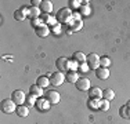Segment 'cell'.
I'll list each match as a JSON object with an SVG mask.
<instances>
[{
	"label": "cell",
	"instance_id": "29",
	"mask_svg": "<svg viewBox=\"0 0 130 124\" xmlns=\"http://www.w3.org/2000/svg\"><path fill=\"white\" fill-rule=\"evenodd\" d=\"M69 3H71V6H72L73 8H78L82 2H79V0H72V2H69Z\"/></svg>",
	"mask_w": 130,
	"mask_h": 124
},
{
	"label": "cell",
	"instance_id": "26",
	"mask_svg": "<svg viewBox=\"0 0 130 124\" xmlns=\"http://www.w3.org/2000/svg\"><path fill=\"white\" fill-rule=\"evenodd\" d=\"M79 69H80V72H87V70H89V65L86 64V62H83V64L79 65Z\"/></svg>",
	"mask_w": 130,
	"mask_h": 124
},
{
	"label": "cell",
	"instance_id": "10",
	"mask_svg": "<svg viewBox=\"0 0 130 124\" xmlns=\"http://www.w3.org/2000/svg\"><path fill=\"white\" fill-rule=\"evenodd\" d=\"M29 94L30 95H33V97H36V98H42V95H43V88L42 87H39L38 84H33V86H30L29 87Z\"/></svg>",
	"mask_w": 130,
	"mask_h": 124
},
{
	"label": "cell",
	"instance_id": "16",
	"mask_svg": "<svg viewBox=\"0 0 130 124\" xmlns=\"http://www.w3.org/2000/svg\"><path fill=\"white\" fill-rule=\"evenodd\" d=\"M48 104H50V102H48L47 99L40 98V99L36 101V108H38L39 110H47L48 109Z\"/></svg>",
	"mask_w": 130,
	"mask_h": 124
},
{
	"label": "cell",
	"instance_id": "24",
	"mask_svg": "<svg viewBox=\"0 0 130 124\" xmlns=\"http://www.w3.org/2000/svg\"><path fill=\"white\" fill-rule=\"evenodd\" d=\"M100 109L103 112H107L108 109H109V101H107V99L100 101Z\"/></svg>",
	"mask_w": 130,
	"mask_h": 124
},
{
	"label": "cell",
	"instance_id": "11",
	"mask_svg": "<svg viewBox=\"0 0 130 124\" xmlns=\"http://www.w3.org/2000/svg\"><path fill=\"white\" fill-rule=\"evenodd\" d=\"M89 97H90V99H100L103 97V91L98 87H93L89 90Z\"/></svg>",
	"mask_w": 130,
	"mask_h": 124
},
{
	"label": "cell",
	"instance_id": "4",
	"mask_svg": "<svg viewBox=\"0 0 130 124\" xmlns=\"http://www.w3.org/2000/svg\"><path fill=\"white\" fill-rule=\"evenodd\" d=\"M11 99L20 106V105H22L25 102V94L21 90H15V91H13V94H11Z\"/></svg>",
	"mask_w": 130,
	"mask_h": 124
},
{
	"label": "cell",
	"instance_id": "22",
	"mask_svg": "<svg viewBox=\"0 0 130 124\" xmlns=\"http://www.w3.org/2000/svg\"><path fill=\"white\" fill-rule=\"evenodd\" d=\"M103 97H104V99H107V101H112V99L115 98V92H113V90L107 88L105 91H103Z\"/></svg>",
	"mask_w": 130,
	"mask_h": 124
},
{
	"label": "cell",
	"instance_id": "13",
	"mask_svg": "<svg viewBox=\"0 0 130 124\" xmlns=\"http://www.w3.org/2000/svg\"><path fill=\"white\" fill-rule=\"evenodd\" d=\"M40 8H42V11L44 12V14H50L53 11V3L50 0H43L42 4H40Z\"/></svg>",
	"mask_w": 130,
	"mask_h": 124
},
{
	"label": "cell",
	"instance_id": "12",
	"mask_svg": "<svg viewBox=\"0 0 130 124\" xmlns=\"http://www.w3.org/2000/svg\"><path fill=\"white\" fill-rule=\"evenodd\" d=\"M35 30H36V35L39 37H47L48 33H50V29H48V26H46V24L40 25L38 29H35Z\"/></svg>",
	"mask_w": 130,
	"mask_h": 124
},
{
	"label": "cell",
	"instance_id": "1",
	"mask_svg": "<svg viewBox=\"0 0 130 124\" xmlns=\"http://www.w3.org/2000/svg\"><path fill=\"white\" fill-rule=\"evenodd\" d=\"M86 64L89 65V69L97 70L100 68V57L97 54H94V52H91V54H89L86 57Z\"/></svg>",
	"mask_w": 130,
	"mask_h": 124
},
{
	"label": "cell",
	"instance_id": "5",
	"mask_svg": "<svg viewBox=\"0 0 130 124\" xmlns=\"http://www.w3.org/2000/svg\"><path fill=\"white\" fill-rule=\"evenodd\" d=\"M55 66H57L58 72H65V70L68 72V69H69V61L65 57H61L57 59V62H55Z\"/></svg>",
	"mask_w": 130,
	"mask_h": 124
},
{
	"label": "cell",
	"instance_id": "27",
	"mask_svg": "<svg viewBox=\"0 0 130 124\" xmlns=\"http://www.w3.org/2000/svg\"><path fill=\"white\" fill-rule=\"evenodd\" d=\"M32 25L35 26V29H38L40 25H43V24H42V21H40L39 18H36V19H32Z\"/></svg>",
	"mask_w": 130,
	"mask_h": 124
},
{
	"label": "cell",
	"instance_id": "15",
	"mask_svg": "<svg viewBox=\"0 0 130 124\" xmlns=\"http://www.w3.org/2000/svg\"><path fill=\"white\" fill-rule=\"evenodd\" d=\"M65 80H67L68 83H76L79 80L78 73H76L75 70H68L67 74H65Z\"/></svg>",
	"mask_w": 130,
	"mask_h": 124
},
{
	"label": "cell",
	"instance_id": "9",
	"mask_svg": "<svg viewBox=\"0 0 130 124\" xmlns=\"http://www.w3.org/2000/svg\"><path fill=\"white\" fill-rule=\"evenodd\" d=\"M95 76H97L100 80H107L108 77H109V70H108V68L100 66L97 70H95Z\"/></svg>",
	"mask_w": 130,
	"mask_h": 124
},
{
	"label": "cell",
	"instance_id": "3",
	"mask_svg": "<svg viewBox=\"0 0 130 124\" xmlns=\"http://www.w3.org/2000/svg\"><path fill=\"white\" fill-rule=\"evenodd\" d=\"M64 80H65V76L62 74V72H54V73H51L50 83H51L53 86H55V87L61 86L64 83Z\"/></svg>",
	"mask_w": 130,
	"mask_h": 124
},
{
	"label": "cell",
	"instance_id": "21",
	"mask_svg": "<svg viewBox=\"0 0 130 124\" xmlns=\"http://www.w3.org/2000/svg\"><path fill=\"white\" fill-rule=\"evenodd\" d=\"M29 17L32 18V19H36V18L40 17V8L39 7H30L29 8Z\"/></svg>",
	"mask_w": 130,
	"mask_h": 124
},
{
	"label": "cell",
	"instance_id": "19",
	"mask_svg": "<svg viewBox=\"0 0 130 124\" xmlns=\"http://www.w3.org/2000/svg\"><path fill=\"white\" fill-rule=\"evenodd\" d=\"M73 59H75V62H78L80 65V64H83V62H86V55L80 51H76L75 54H73Z\"/></svg>",
	"mask_w": 130,
	"mask_h": 124
},
{
	"label": "cell",
	"instance_id": "14",
	"mask_svg": "<svg viewBox=\"0 0 130 124\" xmlns=\"http://www.w3.org/2000/svg\"><path fill=\"white\" fill-rule=\"evenodd\" d=\"M69 17H71V11L68 10V8H61V10L58 11V15H57V18L61 22H62V21H68Z\"/></svg>",
	"mask_w": 130,
	"mask_h": 124
},
{
	"label": "cell",
	"instance_id": "23",
	"mask_svg": "<svg viewBox=\"0 0 130 124\" xmlns=\"http://www.w3.org/2000/svg\"><path fill=\"white\" fill-rule=\"evenodd\" d=\"M109 65H111V59H109V57H100V66H103V68H109Z\"/></svg>",
	"mask_w": 130,
	"mask_h": 124
},
{
	"label": "cell",
	"instance_id": "20",
	"mask_svg": "<svg viewBox=\"0 0 130 124\" xmlns=\"http://www.w3.org/2000/svg\"><path fill=\"white\" fill-rule=\"evenodd\" d=\"M36 84H38L39 87H42V88H44V87H47L48 84H50V80H48L46 76H40L39 79L36 80Z\"/></svg>",
	"mask_w": 130,
	"mask_h": 124
},
{
	"label": "cell",
	"instance_id": "30",
	"mask_svg": "<svg viewBox=\"0 0 130 124\" xmlns=\"http://www.w3.org/2000/svg\"><path fill=\"white\" fill-rule=\"evenodd\" d=\"M40 4H42V2H40V0H33V2H32L33 7H40Z\"/></svg>",
	"mask_w": 130,
	"mask_h": 124
},
{
	"label": "cell",
	"instance_id": "17",
	"mask_svg": "<svg viewBox=\"0 0 130 124\" xmlns=\"http://www.w3.org/2000/svg\"><path fill=\"white\" fill-rule=\"evenodd\" d=\"M17 114L20 117H26L28 114H29V109H28V106H25V105H20V106L17 108Z\"/></svg>",
	"mask_w": 130,
	"mask_h": 124
},
{
	"label": "cell",
	"instance_id": "25",
	"mask_svg": "<svg viewBox=\"0 0 130 124\" xmlns=\"http://www.w3.org/2000/svg\"><path fill=\"white\" fill-rule=\"evenodd\" d=\"M42 21L48 22V24H54V19H53V18H51L48 14H43V15H42Z\"/></svg>",
	"mask_w": 130,
	"mask_h": 124
},
{
	"label": "cell",
	"instance_id": "2",
	"mask_svg": "<svg viewBox=\"0 0 130 124\" xmlns=\"http://www.w3.org/2000/svg\"><path fill=\"white\" fill-rule=\"evenodd\" d=\"M15 102L13 101V99H3L2 101V110H3V113H6V114H10V113H13V112L17 110V106H15Z\"/></svg>",
	"mask_w": 130,
	"mask_h": 124
},
{
	"label": "cell",
	"instance_id": "8",
	"mask_svg": "<svg viewBox=\"0 0 130 124\" xmlns=\"http://www.w3.org/2000/svg\"><path fill=\"white\" fill-rule=\"evenodd\" d=\"M26 15H29V10H28L26 7H22V8H20V10H15V12H14V18L17 21H24Z\"/></svg>",
	"mask_w": 130,
	"mask_h": 124
},
{
	"label": "cell",
	"instance_id": "28",
	"mask_svg": "<svg viewBox=\"0 0 130 124\" xmlns=\"http://www.w3.org/2000/svg\"><path fill=\"white\" fill-rule=\"evenodd\" d=\"M28 104L29 105H36V97L29 94V98H28Z\"/></svg>",
	"mask_w": 130,
	"mask_h": 124
},
{
	"label": "cell",
	"instance_id": "18",
	"mask_svg": "<svg viewBox=\"0 0 130 124\" xmlns=\"http://www.w3.org/2000/svg\"><path fill=\"white\" fill-rule=\"evenodd\" d=\"M120 116L123 117V119H130V105H125V106L120 108L119 110Z\"/></svg>",
	"mask_w": 130,
	"mask_h": 124
},
{
	"label": "cell",
	"instance_id": "7",
	"mask_svg": "<svg viewBox=\"0 0 130 124\" xmlns=\"http://www.w3.org/2000/svg\"><path fill=\"white\" fill-rule=\"evenodd\" d=\"M46 98H47V101L50 102V104L53 105H55V104H58L60 102V94H58L57 91H54V90H50V91H47V94H46Z\"/></svg>",
	"mask_w": 130,
	"mask_h": 124
},
{
	"label": "cell",
	"instance_id": "6",
	"mask_svg": "<svg viewBox=\"0 0 130 124\" xmlns=\"http://www.w3.org/2000/svg\"><path fill=\"white\" fill-rule=\"evenodd\" d=\"M75 84H76V88H78L79 91H89V90L91 88L90 87V80L89 79H79Z\"/></svg>",
	"mask_w": 130,
	"mask_h": 124
}]
</instances>
